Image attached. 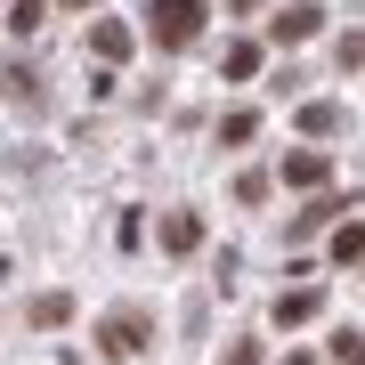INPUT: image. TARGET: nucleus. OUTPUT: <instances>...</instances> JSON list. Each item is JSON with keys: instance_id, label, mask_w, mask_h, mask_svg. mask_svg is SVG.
<instances>
[{"instance_id": "1", "label": "nucleus", "mask_w": 365, "mask_h": 365, "mask_svg": "<svg viewBox=\"0 0 365 365\" xmlns=\"http://www.w3.org/2000/svg\"><path fill=\"white\" fill-rule=\"evenodd\" d=\"M138 16H146V41H155V49H195L211 0H146Z\"/></svg>"}, {"instance_id": "2", "label": "nucleus", "mask_w": 365, "mask_h": 365, "mask_svg": "<svg viewBox=\"0 0 365 365\" xmlns=\"http://www.w3.org/2000/svg\"><path fill=\"white\" fill-rule=\"evenodd\" d=\"M146 341H155V317H146L138 300H122V309H106V317H98V349L114 357V365H130Z\"/></svg>"}, {"instance_id": "3", "label": "nucleus", "mask_w": 365, "mask_h": 365, "mask_svg": "<svg viewBox=\"0 0 365 365\" xmlns=\"http://www.w3.org/2000/svg\"><path fill=\"white\" fill-rule=\"evenodd\" d=\"M317 25H325V9H317V0H284V9L268 16V41H276V49H300Z\"/></svg>"}, {"instance_id": "4", "label": "nucleus", "mask_w": 365, "mask_h": 365, "mask_svg": "<svg viewBox=\"0 0 365 365\" xmlns=\"http://www.w3.org/2000/svg\"><path fill=\"white\" fill-rule=\"evenodd\" d=\"M155 244L170 252V260H187V252H203V211H163Z\"/></svg>"}, {"instance_id": "5", "label": "nucleus", "mask_w": 365, "mask_h": 365, "mask_svg": "<svg viewBox=\"0 0 365 365\" xmlns=\"http://www.w3.org/2000/svg\"><path fill=\"white\" fill-rule=\"evenodd\" d=\"M325 179H333V155H325V146H292V155H284V187H300V195H317Z\"/></svg>"}, {"instance_id": "6", "label": "nucleus", "mask_w": 365, "mask_h": 365, "mask_svg": "<svg viewBox=\"0 0 365 365\" xmlns=\"http://www.w3.org/2000/svg\"><path fill=\"white\" fill-rule=\"evenodd\" d=\"M130 25H122V16H90V49H98V66H122V57H130Z\"/></svg>"}, {"instance_id": "7", "label": "nucleus", "mask_w": 365, "mask_h": 365, "mask_svg": "<svg viewBox=\"0 0 365 365\" xmlns=\"http://www.w3.org/2000/svg\"><path fill=\"white\" fill-rule=\"evenodd\" d=\"M317 309H325V292H317V284H292V292H276V325H309Z\"/></svg>"}, {"instance_id": "8", "label": "nucleus", "mask_w": 365, "mask_h": 365, "mask_svg": "<svg viewBox=\"0 0 365 365\" xmlns=\"http://www.w3.org/2000/svg\"><path fill=\"white\" fill-rule=\"evenodd\" d=\"M260 138V114H252V106H227L220 114V146H252Z\"/></svg>"}, {"instance_id": "9", "label": "nucleus", "mask_w": 365, "mask_h": 365, "mask_svg": "<svg viewBox=\"0 0 365 365\" xmlns=\"http://www.w3.org/2000/svg\"><path fill=\"white\" fill-rule=\"evenodd\" d=\"M0 90H9L16 106H33V114L49 106V98H41V73H25V66H0Z\"/></svg>"}, {"instance_id": "10", "label": "nucleus", "mask_w": 365, "mask_h": 365, "mask_svg": "<svg viewBox=\"0 0 365 365\" xmlns=\"http://www.w3.org/2000/svg\"><path fill=\"white\" fill-rule=\"evenodd\" d=\"M300 130H309V138H333L341 130V106L333 98H309V106H300Z\"/></svg>"}, {"instance_id": "11", "label": "nucleus", "mask_w": 365, "mask_h": 365, "mask_svg": "<svg viewBox=\"0 0 365 365\" xmlns=\"http://www.w3.org/2000/svg\"><path fill=\"white\" fill-rule=\"evenodd\" d=\"M66 317H73V292H41V300H33V325H41V333H57Z\"/></svg>"}, {"instance_id": "12", "label": "nucleus", "mask_w": 365, "mask_h": 365, "mask_svg": "<svg viewBox=\"0 0 365 365\" xmlns=\"http://www.w3.org/2000/svg\"><path fill=\"white\" fill-rule=\"evenodd\" d=\"M333 66L341 73H365V25H349V33L333 41Z\"/></svg>"}, {"instance_id": "13", "label": "nucleus", "mask_w": 365, "mask_h": 365, "mask_svg": "<svg viewBox=\"0 0 365 365\" xmlns=\"http://www.w3.org/2000/svg\"><path fill=\"white\" fill-rule=\"evenodd\" d=\"M41 16H49V0H9V33H16V41L41 33Z\"/></svg>"}, {"instance_id": "14", "label": "nucleus", "mask_w": 365, "mask_h": 365, "mask_svg": "<svg viewBox=\"0 0 365 365\" xmlns=\"http://www.w3.org/2000/svg\"><path fill=\"white\" fill-rule=\"evenodd\" d=\"M333 260H341V268L365 260V227H357V220H341V227H333Z\"/></svg>"}, {"instance_id": "15", "label": "nucleus", "mask_w": 365, "mask_h": 365, "mask_svg": "<svg viewBox=\"0 0 365 365\" xmlns=\"http://www.w3.org/2000/svg\"><path fill=\"white\" fill-rule=\"evenodd\" d=\"M252 73H260V41H235L227 49V81H252Z\"/></svg>"}, {"instance_id": "16", "label": "nucleus", "mask_w": 365, "mask_h": 365, "mask_svg": "<svg viewBox=\"0 0 365 365\" xmlns=\"http://www.w3.org/2000/svg\"><path fill=\"white\" fill-rule=\"evenodd\" d=\"M220 365H260V341H227V357Z\"/></svg>"}, {"instance_id": "17", "label": "nucleus", "mask_w": 365, "mask_h": 365, "mask_svg": "<svg viewBox=\"0 0 365 365\" xmlns=\"http://www.w3.org/2000/svg\"><path fill=\"white\" fill-rule=\"evenodd\" d=\"M333 365H365V341H333Z\"/></svg>"}, {"instance_id": "18", "label": "nucleus", "mask_w": 365, "mask_h": 365, "mask_svg": "<svg viewBox=\"0 0 365 365\" xmlns=\"http://www.w3.org/2000/svg\"><path fill=\"white\" fill-rule=\"evenodd\" d=\"M66 9H90V16H98V0H66Z\"/></svg>"}]
</instances>
